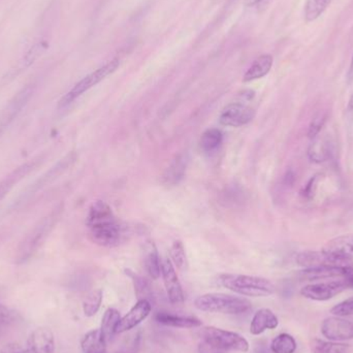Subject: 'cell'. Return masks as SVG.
I'll return each instance as SVG.
<instances>
[{"label":"cell","instance_id":"6da1fadb","mask_svg":"<svg viewBox=\"0 0 353 353\" xmlns=\"http://www.w3.org/2000/svg\"><path fill=\"white\" fill-rule=\"evenodd\" d=\"M87 226L91 240L99 246H117L124 236L123 228L111 207L103 201H95L91 205Z\"/></svg>","mask_w":353,"mask_h":353},{"label":"cell","instance_id":"7a4b0ae2","mask_svg":"<svg viewBox=\"0 0 353 353\" xmlns=\"http://www.w3.org/2000/svg\"><path fill=\"white\" fill-rule=\"evenodd\" d=\"M62 209H63L62 205L54 208L50 213L41 218L39 222L31 228L30 232L21 241L16 256L18 263L28 261L45 244L61 216Z\"/></svg>","mask_w":353,"mask_h":353},{"label":"cell","instance_id":"3957f363","mask_svg":"<svg viewBox=\"0 0 353 353\" xmlns=\"http://www.w3.org/2000/svg\"><path fill=\"white\" fill-rule=\"evenodd\" d=\"M219 283L230 292L252 298L269 296L275 292V285L270 280L256 276L223 274L219 276Z\"/></svg>","mask_w":353,"mask_h":353},{"label":"cell","instance_id":"277c9868","mask_svg":"<svg viewBox=\"0 0 353 353\" xmlns=\"http://www.w3.org/2000/svg\"><path fill=\"white\" fill-rule=\"evenodd\" d=\"M194 306L203 312L228 315L243 314L252 308V304L247 299L225 294H205L197 296Z\"/></svg>","mask_w":353,"mask_h":353},{"label":"cell","instance_id":"5b68a950","mask_svg":"<svg viewBox=\"0 0 353 353\" xmlns=\"http://www.w3.org/2000/svg\"><path fill=\"white\" fill-rule=\"evenodd\" d=\"M119 65L120 60L113 59L108 62L105 65L99 68V70L85 77L84 79H82L80 82L77 83V84L60 99L59 108L68 107V105H70L72 101H76L81 95L84 94L89 89L92 88L93 86L99 84L101 81L105 80L108 76L116 72V70L119 68Z\"/></svg>","mask_w":353,"mask_h":353},{"label":"cell","instance_id":"8992f818","mask_svg":"<svg viewBox=\"0 0 353 353\" xmlns=\"http://www.w3.org/2000/svg\"><path fill=\"white\" fill-rule=\"evenodd\" d=\"M199 334L201 340L210 342L226 352H247L249 350L248 341L234 332L215 327H205L201 330Z\"/></svg>","mask_w":353,"mask_h":353},{"label":"cell","instance_id":"52a82bcc","mask_svg":"<svg viewBox=\"0 0 353 353\" xmlns=\"http://www.w3.org/2000/svg\"><path fill=\"white\" fill-rule=\"evenodd\" d=\"M350 288H353V280L344 278V279L309 284L302 288L301 294L309 300L323 302V301L335 298L336 296Z\"/></svg>","mask_w":353,"mask_h":353},{"label":"cell","instance_id":"ba28073f","mask_svg":"<svg viewBox=\"0 0 353 353\" xmlns=\"http://www.w3.org/2000/svg\"><path fill=\"white\" fill-rule=\"evenodd\" d=\"M296 263L304 269L310 268L325 267V265H353L352 259L336 256L325 251H304L299 253L296 257Z\"/></svg>","mask_w":353,"mask_h":353},{"label":"cell","instance_id":"9c48e42d","mask_svg":"<svg viewBox=\"0 0 353 353\" xmlns=\"http://www.w3.org/2000/svg\"><path fill=\"white\" fill-rule=\"evenodd\" d=\"M255 111L252 108L242 103H234L226 105L220 114L219 121L222 125L241 128L252 121Z\"/></svg>","mask_w":353,"mask_h":353},{"label":"cell","instance_id":"30bf717a","mask_svg":"<svg viewBox=\"0 0 353 353\" xmlns=\"http://www.w3.org/2000/svg\"><path fill=\"white\" fill-rule=\"evenodd\" d=\"M301 278L306 281H317L327 279L353 280V265H325V267L310 268L301 272Z\"/></svg>","mask_w":353,"mask_h":353},{"label":"cell","instance_id":"8fae6325","mask_svg":"<svg viewBox=\"0 0 353 353\" xmlns=\"http://www.w3.org/2000/svg\"><path fill=\"white\" fill-rule=\"evenodd\" d=\"M321 333L330 341H347L353 339V323L341 317H329L321 325Z\"/></svg>","mask_w":353,"mask_h":353},{"label":"cell","instance_id":"7c38bea8","mask_svg":"<svg viewBox=\"0 0 353 353\" xmlns=\"http://www.w3.org/2000/svg\"><path fill=\"white\" fill-rule=\"evenodd\" d=\"M152 310V304L147 300H140L130 309L128 314L120 319L116 327V334L125 333L138 327L147 317L150 315Z\"/></svg>","mask_w":353,"mask_h":353},{"label":"cell","instance_id":"4fadbf2b","mask_svg":"<svg viewBox=\"0 0 353 353\" xmlns=\"http://www.w3.org/2000/svg\"><path fill=\"white\" fill-rule=\"evenodd\" d=\"M161 275H163L170 302L174 305L183 304L184 303V292H183L182 286H181L180 281H179L178 275H176L175 268H174L171 259H165L163 261Z\"/></svg>","mask_w":353,"mask_h":353},{"label":"cell","instance_id":"5bb4252c","mask_svg":"<svg viewBox=\"0 0 353 353\" xmlns=\"http://www.w3.org/2000/svg\"><path fill=\"white\" fill-rule=\"evenodd\" d=\"M27 350L30 353H55V337L49 327H37L27 339Z\"/></svg>","mask_w":353,"mask_h":353},{"label":"cell","instance_id":"9a60e30c","mask_svg":"<svg viewBox=\"0 0 353 353\" xmlns=\"http://www.w3.org/2000/svg\"><path fill=\"white\" fill-rule=\"evenodd\" d=\"M335 153V145L331 137L325 134V136H317L316 138L311 140L310 146L308 148V159L311 163H325L333 159Z\"/></svg>","mask_w":353,"mask_h":353},{"label":"cell","instance_id":"2e32d148","mask_svg":"<svg viewBox=\"0 0 353 353\" xmlns=\"http://www.w3.org/2000/svg\"><path fill=\"white\" fill-rule=\"evenodd\" d=\"M77 157L74 153H70L68 157H64L63 159L59 161V163H56L49 172L45 174V175L41 176L32 186L29 188V190L25 193L24 196L28 197L31 196V195L35 194V193L39 192L41 189H43V187L47 186V185L51 184L53 181H55L56 179L59 178V176H61L66 170L70 169L72 167V163L76 161ZM23 196V197H24Z\"/></svg>","mask_w":353,"mask_h":353},{"label":"cell","instance_id":"e0dca14e","mask_svg":"<svg viewBox=\"0 0 353 353\" xmlns=\"http://www.w3.org/2000/svg\"><path fill=\"white\" fill-rule=\"evenodd\" d=\"M31 94H32V90H31L30 87H27V88L23 89L21 92H19L17 97L12 99V101H10L6 109L0 114V132L4 130L20 113L21 110L25 107L27 101L30 99Z\"/></svg>","mask_w":353,"mask_h":353},{"label":"cell","instance_id":"ac0fdd59","mask_svg":"<svg viewBox=\"0 0 353 353\" xmlns=\"http://www.w3.org/2000/svg\"><path fill=\"white\" fill-rule=\"evenodd\" d=\"M155 321L165 327H178V329H195L201 325V319L188 315L172 314L169 312H159L155 314Z\"/></svg>","mask_w":353,"mask_h":353},{"label":"cell","instance_id":"d6986e66","mask_svg":"<svg viewBox=\"0 0 353 353\" xmlns=\"http://www.w3.org/2000/svg\"><path fill=\"white\" fill-rule=\"evenodd\" d=\"M279 321L275 313L270 309H259L255 312L250 325V333L254 336L261 335L267 330H275Z\"/></svg>","mask_w":353,"mask_h":353},{"label":"cell","instance_id":"ffe728a7","mask_svg":"<svg viewBox=\"0 0 353 353\" xmlns=\"http://www.w3.org/2000/svg\"><path fill=\"white\" fill-rule=\"evenodd\" d=\"M39 161H29L12 171L10 175L6 176L0 182V201L3 199L6 194H8V192L14 188V185L18 184L22 179L29 175L39 165Z\"/></svg>","mask_w":353,"mask_h":353},{"label":"cell","instance_id":"44dd1931","mask_svg":"<svg viewBox=\"0 0 353 353\" xmlns=\"http://www.w3.org/2000/svg\"><path fill=\"white\" fill-rule=\"evenodd\" d=\"M323 250L336 256L353 259V234L332 239L325 245Z\"/></svg>","mask_w":353,"mask_h":353},{"label":"cell","instance_id":"7402d4cb","mask_svg":"<svg viewBox=\"0 0 353 353\" xmlns=\"http://www.w3.org/2000/svg\"><path fill=\"white\" fill-rule=\"evenodd\" d=\"M273 63V56L269 55V54L259 56V57L255 59L254 62L251 64L248 70L245 72L243 81H244V82H251V81L259 80V79L263 78V77L269 74L270 70H272Z\"/></svg>","mask_w":353,"mask_h":353},{"label":"cell","instance_id":"603a6c76","mask_svg":"<svg viewBox=\"0 0 353 353\" xmlns=\"http://www.w3.org/2000/svg\"><path fill=\"white\" fill-rule=\"evenodd\" d=\"M108 342L101 330H92L85 334L81 340V348L84 353H105Z\"/></svg>","mask_w":353,"mask_h":353},{"label":"cell","instance_id":"cb8c5ba5","mask_svg":"<svg viewBox=\"0 0 353 353\" xmlns=\"http://www.w3.org/2000/svg\"><path fill=\"white\" fill-rule=\"evenodd\" d=\"M187 168V157L181 154L174 159L173 163L165 170L163 176V181L168 186H174L179 184L180 181L184 178L185 172Z\"/></svg>","mask_w":353,"mask_h":353},{"label":"cell","instance_id":"d4e9b609","mask_svg":"<svg viewBox=\"0 0 353 353\" xmlns=\"http://www.w3.org/2000/svg\"><path fill=\"white\" fill-rule=\"evenodd\" d=\"M120 319H121V316H120L119 311L114 308L108 309L103 314V319H101V327L99 330L108 343H110L113 339L114 335L116 334V327L119 323Z\"/></svg>","mask_w":353,"mask_h":353},{"label":"cell","instance_id":"484cf974","mask_svg":"<svg viewBox=\"0 0 353 353\" xmlns=\"http://www.w3.org/2000/svg\"><path fill=\"white\" fill-rule=\"evenodd\" d=\"M332 1L333 0H306L304 6L305 21L311 23L321 18Z\"/></svg>","mask_w":353,"mask_h":353},{"label":"cell","instance_id":"4316f807","mask_svg":"<svg viewBox=\"0 0 353 353\" xmlns=\"http://www.w3.org/2000/svg\"><path fill=\"white\" fill-rule=\"evenodd\" d=\"M298 344L296 339L290 334H280L272 341V353H294L296 352Z\"/></svg>","mask_w":353,"mask_h":353},{"label":"cell","instance_id":"83f0119b","mask_svg":"<svg viewBox=\"0 0 353 353\" xmlns=\"http://www.w3.org/2000/svg\"><path fill=\"white\" fill-rule=\"evenodd\" d=\"M313 353H350V346L348 344L339 343L335 341H323L314 340L312 343Z\"/></svg>","mask_w":353,"mask_h":353},{"label":"cell","instance_id":"f1b7e54d","mask_svg":"<svg viewBox=\"0 0 353 353\" xmlns=\"http://www.w3.org/2000/svg\"><path fill=\"white\" fill-rule=\"evenodd\" d=\"M103 292L101 290L91 292L83 302V312L85 316L92 317L99 312L103 303Z\"/></svg>","mask_w":353,"mask_h":353},{"label":"cell","instance_id":"f546056e","mask_svg":"<svg viewBox=\"0 0 353 353\" xmlns=\"http://www.w3.org/2000/svg\"><path fill=\"white\" fill-rule=\"evenodd\" d=\"M222 142V132L216 128L205 130L201 138V148L205 152H212L218 148Z\"/></svg>","mask_w":353,"mask_h":353},{"label":"cell","instance_id":"4dcf8cb0","mask_svg":"<svg viewBox=\"0 0 353 353\" xmlns=\"http://www.w3.org/2000/svg\"><path fill=\"white\" fill-rule=\"evenodd\" d=\"M145 267H146L147 272H148L149 276H150L152 279L157 280L161 277L163 263L161 261V257H159L157 249H152V250H150V252L146 255V259H145Z\"/></svg>","mask_w":353,"mask_h":353},{"label":"cell","instance_id":"1f68e13d","mask_svg":"<svg viewBox=\"0 0 353 353\" xmlns=\"http://www.w3.org/2000/svg\"><path fill=\"white\" fill-rule=\"evenodd\" d=\"M132 279H134V290H136L138 301L147 300L151 303V301L153 300V294L148 282L137 275H132Z\"/></svg>","mask_w":353,"mask_h":353},{"label":"cell","instance_id":"d6a6232c","mask_svg":"<svg viewBox=\"0 0 353 353\" xmlns=\"http://www.w3.org/2000/svg\"><path fill=\"white\" fill-rule=\"evenodd\" d=\"M171 261L179 269H183L186 263V255H185L184 245L181 241H175L172 245Z\"/></svg>","mask_w":353,"mask_h":353},{"label":"cell","instance_id":"836d02e7","mask_svg":"<svg viewBox=\"0 0 353 353\" xmlns=\"http://www.w3.org/2000/svg\"><path fill=\"white\" fill-rule=\"evenodd\" d=\"M327 115L325 113H319L311 120L309 124L308 137L310 140L316 138L321 134V130L327 123Z\"/></svg>","mask_w":353,"mask_h":353},{"label":"cell","instance_id":"e575fe53","mask_svg":"<svg viewBox=\"0 0 353 353\" xmlns=\"http://www.w3.org/2000/svg\"><path fill=\"white\" fill-rule=\"evenodd\" d=\"M321 176H323L321 174H316V175L311 176L310 180L307 182V184L303 187L302 191H301V195H302L303 199L310 201V199L315 196Z\"/></svg>","mask_w":353,"mask_h":353},{"label":"cell","instance_id":"d590c367","mask_svg":"<svg viewBox=\"0 0 353 353\" xmlns=\"http://www.w3.org/2000/svg\"><path fill=\"white\" fill-rule=\"evenodd\" d=\"M331 313L339 317L353 316V298L336 305L332 308Z\"/></svg>","mask_w":353,"mask_h":353},{"label":"cell","instance_id":"8d00e7d4","mask_svg":"<svg viewBox=\"0 0 353 353\" xmlns=\"http://www.w3.org/2000/svg\"><path fill=\"white\" fill-rule=\"evenodd\" d=\"M14 311L0 303V325H8L14 321Z\"/></svg>","mask_w":353,"mask_h":353},{"label":"cell","instance_id":"74e56055","mask_svg":"<svg viewBox=\"0 0 353 353\" xmlns=\"http://www.w3.org/2000/svg\"><path fill=\"white\" fill-rule=\"evenodd\" d=\"M199 353H228L226 350H221V348L217 347L214 344L210 343V342L201 340V343L199 344L197 347Z\"/></svg>","mask_w":353,"mask_h":353},{"label":"cell","instance_id":"f35d334b","mask_svg":"<svg viewBox=\"0 0 353 353\" xmlns=\"http://www.w3.org/2000/svg\"><path fill=\"white\" fill-rule=\"evenodd\" d=\"M0 353H30L27 347H23L21 344L12 342L3 346Z\"/></svg>","mask_w":353,"mask_h":353},{"label":"cell","instance_id":"ab89813d","mask_svg":"<svg viewBox=\"0 0 353 353\" xmlns=\"http://www.w3.org/2000/svg\"><path fill=\"white\" fill-rule=\"evenodd\" d=\"M347 81L350 84L353 82V55L352 61H350V70H348L347 72Z\"/></svg>","mask_w":353,"mask_h":353},{"label":"cell","instance_id":"60d3db41","mask_svg":"<svg viewBox=\"0 0 353 353\" xmlns=\"http://www.w3.org/2000/svg\"><path fill=\"white\" fill-rule=\"evenodd\" d=\"M347 114L348 116H350V117L353 118V93L352 97H350V101H348Z\"/></svg>","mask_w":353,"mask_h":353},{"label":"cell","instance_id":"b9f144b4","mask_svg":"<svg viewBox=\"0 0 353 353\" xmlns=\"http://www.w3.org/2000/svg\"><path fill=\"white\" fill-rule=\"evenodd\" d=\"M270 350L265 347V345H259L255 348L254 353H271Z\"/></svg>","mask_w":353,"mask_h":353},{"label":"cell","instance_id":"7bdbcfd3","mask_svg":"<svg viewBox=\"0 0 353 353\" xmlns=\"http://www.w3.org/2000/svg\"><path fill=\"white\" fill-rule=\"evenodd\" d=\"M261 1H263V0H247V6H254V4Z\"/></svg>","mask_w":353,"mask_h":353}]
</instances>
